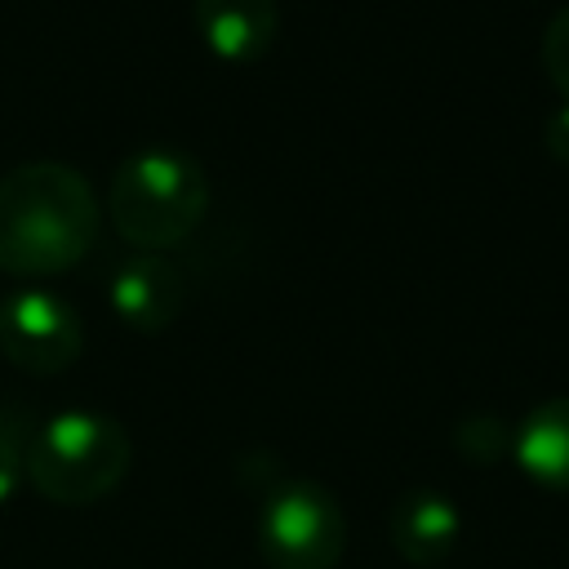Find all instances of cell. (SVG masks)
Segmentation results:
<instances>
[{"label": "cell", "instance_id": "obj_1", "mask_svg": "<svg viewBox=\"0 0 569 569\" xmlns=\"http://www.w3.org/2000/svg\"><path fill=\"white\" fill-rule=\"evenodd\" d=\"M98 240V200L80 169L31 160L0 178V271L44 280L80 267Z\"/></svg>", "mask_w": 569, "mask_h": 569}, {"label": "cell", "instance_id": "obj_2", "mask_svg": "<svg viewBox=\"0 0 569 569\" xmlns=\"http://www.w3.org/2000/svg\"><path fill=\"white\" fill-rule=\"evenodd\" d=\"M111 227L138 253L178 249L209 213V178L204 169L169 147H147L120 160L111 173Z\"/></svg>", "mask_w": 569, "mask_h": 569}, {"label": "cell", "instance_id": "obj_3", "mask_svg": "<svg viewBox=\"0 0 569 569\" xmlns=\"http://www.w3.org/2000/svg\"><path fill=\"white\" fill-rule=\"evenodd\" d=\"M129 431L98 409H62L36 422L27 453V485L58 507H89L107 498L129 471Z\"/></svg>", "mask_w": 569, "mask_h": 569}, {"label": "cell", "instance_id": "obj_4", "mask_svg": "<svg viewBox=\"0 0 569 569\" xmlns=\"http://www.w3.org/2000/svg\"><path fill=\"white\" fill-rule=\"evenodd\" d=\"M258 551L267 569H338L347 520L338 498L316 480H280L258 511Z\"/></svg>", "mask_w": 569, "mask_h": 569}, {"label": "cell", "instance_id": "obj_5", "mask_svg": "<svg viewBox=\"0 0 569 569\" xmlns=\"http://www.w3.org/2000/svg\"><path fill=\"white\" fill-rule=\"evenodd\" d=\"M84 325L80 311L49 289H13L0 298V356L22 373L49 378L80 360Z\"/></svg>", "mask_w": 569, "mask_h": 569}, {"label": "cell", "instance_id": "obj_6", "mask_svg": "<svg viewBox=\"0 0 569 569\" xmlns=\"http://www.w3.org/2000/svg\"><path fill=\"white\" fill-rule=\"evenodd\" d=\"M107 302H111V316L133 333H160L182 316L187 276L164 253H133L111 271Z\"/></svg>", "mask_w": 569, "mask_h": 569}, {"label": "cell", "instance_id": "obj_7", "mask_svg": "<svg viewBox=\"0 0 569 569\" xmlns=\"http://www.w3.org/2000/svg\"><path fill=\"white\" fill-rule=\"evenodd\" d=\"M391 547L418 565V569H436L445 565V556L462 542V511L449 493L440 489H409L396 507H391Z\"/></svg>", "mask_w": 569, "mask_h": 569}, {"label": "cell", "instance_id": "obj_8", "mask_svg": "<svg viewBox=\"0 0 569 569\" xmlns=\"http://www.w3.org/2000/svg\"><path fill=\"white\" fill-rule=\"evenodd\" d=\"M191 18L218 62H258L276 40V0H191Z\"/></svg>", "mask_w": 569, "mask_h": 569}, {"label": "cell", "instance_id": "obj_9", "mask_svg": "<svg viewBox=\"0 0 569 569\" xmlns=\"http://www.w3.org/2000/svg\"><path fill=\"white\" fill-rule=\"evenodd\" d=\"M511 462L538 489L569 493V396L533 405L511 431Z\"/></svg>", "mask_w": 569, "mask_h": 569}, {"label": "cell", "instance_id": "obj_10", "mask_svg": "<svg viewBox=\"0 0 569 569\" xmlns=\"http://www.w3.org/2000/svg\"><path fill=\"white\" fill-rule=\"evenodd\" d=\"M31 436H36V418L22 405H0V507L27 485Z\"/></svg>", "mask_w": 569, "mask_h": 569}, {"label": "cell", "instance_id": "obj_11", "mask_svg": "<svg viewBox=\"0 0 569 569\" xmlns=\"http://www.w3.org/2000/svg\"><path fill=\"white\" fill-rule=\"evenodd\" d=\"M542 67H547L556 93L569 102V4L556 9L547 31H542Z\"/></svg>", "mask_w": 569, "mask_h": 569}, {"label": "cell", "instance_id": "obj_12", "mask_svg": "<svg viewBox=\"0 0 569 569\" xmlns=\"http://www.w3.org/2000/svg\"><path fill=\"white\" fill-rule=\"evenodd\" d=\"M547 151H551L560 164H569V102L547 120Z\"/></svg>", "mask_w": 569, "mask_h": 569}]
</instances>
